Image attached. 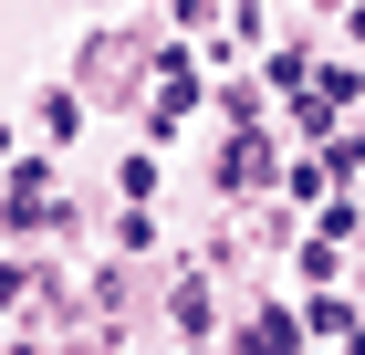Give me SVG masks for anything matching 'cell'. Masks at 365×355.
I'll list each match as a JSON object with an SVG mask.
<instances>
[]
</instances>
